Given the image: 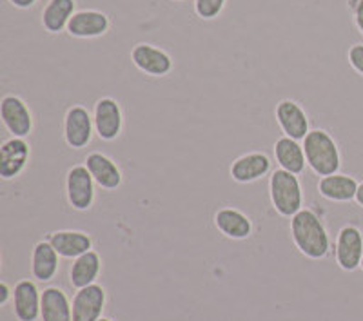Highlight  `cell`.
<instances>
[{
	"label": "cell",
	"instance_id": "52a82bcc",
	"mask_svg": "<svg viewBox=\"0 0 363 321\" xmlns=\"http://www.w3.org/2000/svg\"><path fill=\"white\" fill-rule=\"evenodd\" d=\"M131 62L140 73L153 77V79L167 77L174 67L173 57L162 47H157L149 42H138L136 45H133Z\"/></svg>",
	"mask_w": 363,
	"mask_h": 321
},
{
	"label": "cell",
	"instance_id": "277c9868",
	"mask_svg": "<svg viewBox=\"0 0 363 321\" xmlns=\"http://www.w3.org/2000/svg\"><path fill=\"white\" fill-rule=\"evenodd\" d=\"M96 181L91 176L86 164H79L69 167L64 180L66 200L71 209L86 213L93 209L96 202Z\"/></svg>",
	"mask_w": 363,
	"mask_h": 321
},
{
	"label": "cell",
	"instance_id": "44dd1931",
	"mask_svg": "<svg viewBox=\"0 0 363 321\" xmlns=\"http://www.w3.org/2000/svg\"><path fill=\"white\" fill-rule=\"evenodd\" d=\"M74 13H77V0H48L42 9V28L50 35L67 31Z\"/></svg>",
	"mask_w": 363,
	"mask_h": 321
},
{
	"label": "cell",
	"instance_id": "30bf717a",
	"mask_svg": "<svg viewBox=\"0 0 363 321\" xmlns=\"http://www.w3.org/2000/svg\"><path fill=\"white\" fill-rule=\"evenodd\" d=\"M274 120L284 136L301 142L309 135V116L306 109L293 98H284L274 107Z\"/></svg>",
	"mask_w": 363,
	"mask_h": 321
},
{
	"label": "cell",
	"instance_id": "2e32d148",
	"mask_svg": "<svg viewBox=\"0 0 363 321\" xmlns=\"http://www.w3.org/2000/svg\"><path fill=\"white\" fill-rule=\"evenodd\" d=\"M216 231L229 240H247L252 236V220L236 207H220L213 216Z\"/></svg>",
	"mask_w": 363,
	"mask_h": 321
},
{
	"label": "cell",
	"instance_id": "f1b7e54d",
	"mask_svg": "<svg viewBox=\"0 0 363 321\" xmlns=\"http://www.w3.org/2000/svg\"><path fill=\"white\" fill-rule=\"evenodd\" d=\"M15 9H31L37 6L38 0H8Z\"/></svg>",
	"mask_w": 363,
	"mask_h": 321
},
{
	"label": "cell",
	"instance_id": "d6986e66",
	"mask_svg": "<svg viewBox=\"0 0 363 321\" xmlns=\"http://www.w3.org/2000/svg\"><path fill=\"white\" fill-rule=\"evenodd\" d=\"M358 181L349 174L335 173L329 176H322L318 180V193L320 196L336 203L352 202L358 191Z\"/></svg>",
	"mask_w": 363,
	"mask_h": 321
},
{
	"label": "cell",
	"instance_id": "83f0119b",
	"mask_svg": "<svg viewBox=\"0 0 363 321\" xmlns=\"http://www.w3.org/2000/svg\"><path fill=\"white\" fill-rule=\"evenodd\" d=\"M9 300H13V288L6 281H0V307H6Z\"/></svg>",
	"mask_w": 363,
	"mask_h": 321
},
{
	"label": "cell",
	"instance_id": "ac0fdd59",
	"mask_svg": "<svg viewBox=\"0 0 363 321\" xmlns=\"http://www.w3.org/2000/svg\"><path fill=\"white\" fill-rule=\"evenodd\" d=\"M272 154H274V160H277L280 169L289 171L298 176L306 173L307 158L301 142L293 140L289 136H280L272 145Z\"/></svg>",
	"mask_w": 363,
	"mask_h": 321
},
{
	"label": "cell",
	"instance_id": "e0dca14e",
	"mask_svg": "<svg viewBox=\"0 0 363 321\" xmlns=\"http://www.w3.org/2000/svg\"><path fill=\"white\" fill-rule=\"evenodd\" d=\"M42 293L31 280H21L13 288V314L18 321H37L40 316Z\"/></svg>",
	"mask_w": 363,
	"mask_h": 321
},
{
	"label": "cell",
	"instance_id": "f546056e",
	"mask_svg": "<svg viewBox=\"0 0 363 321\" xmlns=\"http://www.w3.org/2000/svg\"><path fill=\"white\" fill-rule=\"evenodd\" d=\"M354 202L358 203L359 207H363V181L358 186V191H356V198H354Z\"/></svg>",
	"mask_w": 363,
	"mask_h": 321
},
{
	"label": "cell",
	"instance_id": "cb8c5ba5",
	"mask_svg": "<svg viewBox=\"0 0 363 321\" xmlns=\"http://www.w3.org/2000/svg\"><path fill=\"white\" fill-rule=\"evenodd\" d=\"M42 321H73V305L62 288L48 287L42 291Z\"/></svg>",
	"mask_w": 363,
	"mask_h": 321
},
{
	"label": "cell",
	"instance_id": "8fae6325",
	"mask_svg": "<svg viewBox=\"0 0 363 321\" xmlns=\"http://www.w3.org/2000/svg\"><path fill=\"white\" fill-rule=\"evenodd\" d=\"M336 264L342 271L352 272L359 269L363 259V235L356 225H345L340 229L335 245Z\"/></svg>",
	"mask_w": 363,
	"mask_h": 321
},
{
	"label": "cell",
	"instance_id": "603a6c76",
	"mask_svg": "<svg viewBox=\"0 0 363 321\" xmlns=\"http://www.w3.org/2000/svg\"><path fill=\"white\" fill-rule=\"evenodd\" d=\"M100 272H102V258L96 251H87L86 254L73 259L69 267V283L73 288H84L96 283Z\"/></svg>",
	"mask_w": 363,
	"mask_h": 321
},
{
	"label": "cell",
	"instance_id": "7402d4cb",
	"mask_svg": "<svg viewBox=\"0 0 363 321\" xmlns=\"http://www.w3.org/2000/svg\"><path fill=\"white\" fill-rule=\"evenodd\" d=\"M60 258L74 259L93 249V238L84 231H55L48 236Z\"/></svg>",
	"mask_w": 363,
	"mask_h": 321
},
{
	"label": "cell",
	"instance_id": "5b68a950",
	"mask_svg": "<svg viewBox=\"0 0 363 321\" xmlns=\"http://www.w3.org/2000/svg\"><path fill=\"white\" fill-rule=\"evenodd\" d=\"M62 133L67 147L74 149V151L86 149L93 140V136L96 135L93 111H89L87 107L80 106V103L71 106L64 115Z\"/></svg>",
	"mask_w": 363,
	"mask_h": 321
},
{
	"label": "cell",
	"instance_id": "d4e9b609",
	"mask_svg": "<svg viewBox=\"0 0 363 321\" xmlns=\"http://www.w3.org/2000/svg\"><path fill=\"white\" fill-rule=\"evenodd\" d=\"M227 0H194V13L202 21H215L225 9Z\"/></svg>",
	"mask_w": 363,
	"mask_h": 321
},
{
	"label": "cell",
	"instance_id": "3957f363",
	"mask_svg": "<svg viewBox=\"0 0 363 321\" xmlns=\"http://www.w3.org/2000/svg\"><path fill=\"white\" fill-rule=\"evenodd\" d=\"M269 200L272 209L281 218H293L294 214L303 209V189L298 174L285 169H274L269 176Z\"/></svg>",
	"mask_w": 363,
	"mask_h": 321
},
{
	"label": "cell",
	"instance_id": "7c38bea8",
	"mask_svg": "<svg viewBox=\"0 0 363 321\" xmlns=\"http://www.w3.org/2000/svg\"><path fill=\"white\" fill-rule=\"evenodd\" d=\"M272 173V160L267 152L264 151H251L245 152L236 160H233L231 167H229V176L236 184H252L267 174Z\"/></svg>",
	"mask_w": 363,
	"mask_h": 321
},
{
	"label": "cell",
	"instance_id": "ffe728a7",
	"mask_svg": "<svg viewBox=\"0 0 363 321\" xmlns=\"http://www.w3.org/2000/svg\"><path fill=\"white\" fill-rule=\"evenodd\" d=\"M60 269V254L50 240H42L31 252V274L37 281H51Z\"/></svg>",
	"mask_w": 363,
	"mask_h": 321
},
{
	"label": "cell",
	"instance_id": "4dcf8cb0",
	"mask_svg": "<svg viewBox=\"0 0 363 321\" xmlns=\"http://www.w3.org/2000/svg\"><path fill=\"white\" fill-rule=\"evenodd\" d=\"M99 321H113V320H109V317H100Z\"/></svg>",
	"mask_w": 363,
	"mask_h": 321
},
{
	"label": "cell",
	"instance_id": "7a4b0ae2",
	"mask_svg": "<svg viewBox=\"0 0 363 321\" xmlns=\"http://www.w3.org/2000/svg\"><path fill=\"white\" fill-rule=\"evenodd\" d=\"M306 151L307 167L316 176H329L340 173L342 167V152L338 144L325 129H311L309 135L301 140Z\"/></svg>",
	"mask_w": 363,
	"mask_h": 321
},
{
	"label": "cell",
	"instance_id": "ba28073f",
	"mask_svg": "<svg viewBox=\"0 0 363 321\" xmlns=\"http://www.w3.org/2000/svg\"><path fill=\"white\" fill-rule=\"evenodd\" d=\"M95 131L102 142H115L124 131V111L111 96H102L93 106Z\"/></svg>",
	"mask_w": 363,
	"mask_h": 321
},
{
	"label": "cell",
	"instance_id": "1f68e13d",
	"mask_svg": "<svg viewBox=\"0 0 363 321\" xmlns=\"http://www.w3.org/2000/svg\"><path fill=\"white\" fill-rule=\"evenodd\" d=\"M173 2H186V0H173Z\"/></svg>",
	"mask_w": 363,
	"mask_h": 321
},
{
	"label": "cell",
	"instance_id": "9c48e42d",
	"mask_svg": "<svg viewBox=\"0 0 363 321\" xmlns=\"http://www.w3.org/2000/svg\"><path fill=\"white\" fill-rule=\"evenodd\" d=\"M31 160V145L28 138L9 136L0 145V178L4 181L17 180Z\"/></svg>",
	"mask_w": 363,
	"mask_h": 321
},
{
	"label": "cell",
	"instance_id": "484cf974",
	"mask_svg": "<svg viewBox=\"0 0 363 321\" xmlns=\"http://www.w3.org/2000/svg\"><path fill=\"white\" fill-rule=\"evenodd\" d=\"M347 60L352 69L363 77V44H354L347 51Z\"/></svg>",
	"mask_w": 363,
	"mask_h": 321
},
{
	"label": "cell",
	"instance_id": "4316f807",
	"mask_svg": "<svg viewBox=\"0 0 363 321\" xmlns=\"http://www.w3.org/2000/svg\"><path fill=\"white\" fill-rule=\"evenodd\" d=\"M351 9H352V18H354L356 28H358L359 35L363 37V0H352Z\"/></svg>",
	"mask_w": 363,
	"mask_h": 321
},
{
	"label": "cell",
	"instance_id": "5bb4252c",
	"mask_svg": "<svg viewBox=\"0 0 363 321\" xmlns=\"http://www.w3.org/2000/svg\"><path fill=\"white\" fill-rule=\"evenodd\" d=\"M84 164L89 169L93 180L96 181V186L102 191H116L124 184V174H122L120 165L111 157L104 154V152H89Z\"/></svg>",
	"mask_w": 363,
	"mask_h": 321
},
{
	"label": "cell",
	"instance_id": "6da1fadb",
	"mask_svg": "<svg viewBox=\"0 0 363 321\" xmlns=\"http://www.w3.org/2000/svg\"><path fill=\"white\" fill-rule=\"evenodd\" d=\"M291 238L294 247L306 256V258L320 261L327 258L330 251V238L325 225L313 209H303L291 218Z\"/></svg>",
	"mask_w": 363,
	"mask_h": 321
},
{
	"label": "cell",
	"instance_id": "d6a6232c",
	"mask_svg": "<svg viewBox=\"0 0 363 321\" xmlns=\"http://www.w3.org/2000/svg\"><path fill=\"white\" fill-rule=\"evenodd\" d=\"M359 269H362V271H363V259H362V265H359Z\"/></svg>",
	"mask_w": 363,
	"mask_h": 321
},
{
	"label": "cell",
	"instance_id": "4fadbf2b",
	"mask_svg": "<svg viewBox=\"0 0 363 321\" xmlns=\"http://www.w3.org/2000/svg\"><path fill=\"white\" fill-rule=\"evenodd\" d=\"M108 301L106 288L99 283H93L89 287L79 288L74 293L73 301V321H99L104 312Z\"/></svg>",
	"mask_w": 363,
	"mask_h": 321
},
{
	"label": "cell",
	"instance_id": "8992f818",
	"mask_svg": "<svg viewBox=\"0 0 363 321\" xmlns=\"http://www.w3.org/2000/svg\"><path fill=\"white\" fill-rule=\"evenodd\" d=\"M0 120L9 136L28 138L35 129L33 111L18 95H4L0 100Z\"/></svg>",
	"mask_w": 363,
	"mask_h": 321
},
{
	"label": "cell",
	"instance_id": "9a60e30c",
	"mask_svg": "<svg viewBox=\"0 0 363 321\" xmlns=\"http://www.w3.org/2000/svg\"><path fill=\"white\" fill-rule=\"evenodd\" d=\"M111 29V21L104 11L96 9H80L73 15L69 26H67V33L73 38H100L108 33Z\"/></svg>",
	"mask_w": 363,
	"mask_h": 321
}]
</instances>
